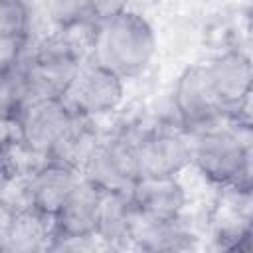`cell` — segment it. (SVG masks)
<instances>
[{"label": "cell", "mask_w": 253, "mask_h": 253, "mask_svg": "<svg viewBox=\"0 0 253 253\" xmlns=\"http://www.w3.org/2000/svg\"><path fill=\"white\" fill-rule=\"evenodd\" d=\"M251 125L221 119L190 132V156L211 184L251 190Z\"/></svg>", "instance_id": "obj_1"}, {"label": "cell", "mask_w": 253, "mask_h": 253, "mask_svg": "<svg viewBox=\"0 0 253 253\" xmlns=\"http://www.w3.org/2000/svg\"><path fill=\"white\" fill-rule=\"evenodd\" d=\"M156 45L152 24L128 8L107 22H97L91 59L126 79L142 73L150 65Z\"/></svg>", "instance_id": "obj_2"}, {"label": "cell", "mask_w": 253, "mask_h": 253, "mask_svg": "<svg viewBox=\"0 0 253 253\" xmlns=\"http://www.w3.org/2000/svg\"><path fill=\"white\" fill-rule=\"evenodd\" d=\"M85 57L57 32L38 45L34 55L20 63L24 103L40 99H61L77 67Z\"/></svg>", "instance_id": "obj_3"}, {"label": "cell", "mask_w": 253, "mask_h": 253, "mask_svg": "<svg viewBox=\"0 0 253 253\" xmlns=\"http://www.w3.org/2000/svg\"><path fill=\"white\" fill-rule=\"evenodd\" d=\"M125 95V79L95 59H85L77 67L61 101L75 117L95 119L113 113Z\"/></svg>", "instance_id": "obj_4"}, {"label": "cell", "mask_w": 253, "mask_h": 253, "mask_svg": "<svg viewBox=\"0 0 253 253\" xmlns=\"http://www.w3.org/2000/svg\"><path fill=\"white\" fill-rule=\"evenodd\" d=\"M73 113L61 99L24 103L16 115L18 142L32 156L47 158L73 121Z\"/></svg>", "instance_id": "obj_5"}, {"label": "cell", "mask_w": 253, "mask_h": 253, "mask_svg": "<svg viewBox=\"0 0 253 253\" xmlns=\"http://www.w3.org/2000/svg\"><path fill=\"white\" fill-rule=\"evenodd\" d=\"M134 138L136 130H123L113 138L99 140L81 174L103 190H128L138 178Z\"/></svg>", "instance_id": "obj_6"}, {"label": "cell", "mask_w": 253, "mask_h": 253, "mask_svg": "<svg viewBox=\"0 0 253 253\" xmlns=\"http://www.w3.org/2000/svg\"><path fill=\"white\" fill-rule=\"evenodd\" d=\"M134 154L138 176H180L192 162L190 138L172 128L136 130Z\"/></svg>", "instance_id": "obj_7"}, {"label": "cell", "mask_w": 253, "mask_h": 253, "mask_svg": "<svg viewBox=\"0 0 253 253\" xmlns=\"http://www.w3.org/2000/svg\"><path fill=\"white\" fill-rule=\"evenodd\" d=\"M174 109L182 126L190 132L210 126L225 117V111L211 91L206 63L188 65L178 75L174 85Z\"/></svg>", "instance_id": "obj_8"}, {"label": "cell", "mask_w": 253, "mask_h": 253, "mask_svg": "<svg viewBox=\"0 0 253 253\" xmlns=\"http://www.w3.org/2000/svg\"><path fill=\"white\" fill-rule=\"evenodd\" d=\"M103 188L81 176L65 204L51 217L55 241H87L95 239L97 215L103 198Z\"/></svg>", "instance_id": "obj_9"}, {"label": "cell", "mask_w": 253, "mask_h": 253, "mask_svg": "<svg viewBox=\"0 0 253 253\" xmlns=\"http://www.w3.org/2000/svg\"><path fill=\"white\" fill-rule=\"evenodd\" d=\"M81 172L59 160L45 158L36 164L26 176L28 206L36 211L53 217L55 211L65 204L73 188L81 180Z\"/></svg>", "instance_id": "obj_10"}, {"label": "cell", "mask_w": 253, "mask_h": 253, "mask_svg": "<svg viewBox=\"0 0 253 253\" xmlns=\"http://www.w3.org/2000/svg\"><path fill=\"white\" fill-rule=\"evenodd\" d=\"M128 198L136 213L152 219H180L186 208V188L178 176H138Z\"/></svg>", "instance_id": "obj_11"}, {"label": "cell", "mask_w": 253, "mask_h": 253, "mask_svg": "<svg viewBox=\"0 0 253 253\" xmlns=\"http://www.w3.org/2000/svg\"><path fill=\"white\" fill-rule=\"evenodd\" d=\"M206 73L211 91L225 113L251 99L253 69L247 53L229 49L206 63Z\"/></svg>", "instance_id": "obj_12"}, {"label": "cell", "mask_w": 253, "mask_h": 253, "mask_svg": "<svg viewBox=\"0 0 253 253\" xmlns=\"http://www.w3.org/2000/svg\"><path fill=\"white\" fill-rule=\"evenodd\" d=\"M134 213L128 190H105L99 206L95 237L107 247L130 245Z\"/></svg>", "instance_id": "obj_13"}, {"label": "cell", "mask_w": 253, "mask_h": 253, "mask_svg": "<svg viewBox=\"0 0 253 253\" xmlns=\"http://www.w3.org/2000/svg\"><path fill=\"white\" fill-rule=\"evenodd\" d=\"M51 239L55 241L51 217L36 211L34 208H24L12 211L2 249H12V251L45 249L51 247L49 245Z\"/></svg>", "instance_id": "obj_14"}, {"label": "cell", "mask_w": 253, "mask_h": 253, "mask_svg": "<svg viewBox=\"0 0 253 253\" xmlns=\"http://www.w3.org/2000/svg\"><path fill=\"white\" fill-rule=\"evenodd\" d=\"M99 140L101 138L93 126V119L73 117L69 128L63 132V136L53 146V150L47 158L59 160V162L69 164V166L77 168L79 172H83V168Z\"/></svg>", "instance_id": "obj_15"}, {"label": "cell", "mask_w": 253, "mask_h": 253, "mask_svg": "<svg viewBox=\"0 0 253 253\" xmlns=\"http://www.w3.org/2000/svg\"><path fill=\"white\" fill-rule=\"evenodd\" d=\"M32 14L26 0H0V36L26 40Z\"/></svg>", "instance_id": "obj_16"}, {"label": "cell", "mask_w": 253, "mask_h": 253, "mask_svg": "<svg viewBox=\"0 0 253 253\" xmlns=\"http://www.w3.org/2000/svg\"><path fill=\"white\" fill-rule=\"evenodd\" d=\"M45 12L57 30L93 20L89 0H45Z\"/></svg>", "instance_id": "obj_17"}, {"label": "cell", "mask_w": 253, "mask_h": 253, "mask_svg": "<svg viewBox=\"0 0 253 253\" xmlns=\"http://www.w3.org/2000/svg\"><path fill=\"white\" fill-rule=\"evenodd\" d=\"M24 43H26V40L0 36V75L14 71L22 63Z\"/></svg>", "instance_id": "obj_18"}, {"label": "cell", "mask_w": 253, "mask_h": 253, "mask_svg": "<svg viewBox=\"0 0 253 253\" xmlns=\"http://www.w3.org/2000/svg\"><path fill=\"white\" fill-rule=\"evenodd\" d=\"M89 10L95 22H107L128 10V0H89Z\"/></svg>", "instance_id": "obj_19"}, {"label": "cell", "mask_w": 253, "mask_h": 253, "mask_svg": "<svg viewBox=\"0 0 253 253\" xmlns=\"http://www.w3.org/2000/svg\"><path fill=\"white\" fill-rule=\"evenodd\" d=\"M16 140H18L16 117L0 113V154H4Z\"/></svg>", "instance_id": "obj_20"}]
</instances>
